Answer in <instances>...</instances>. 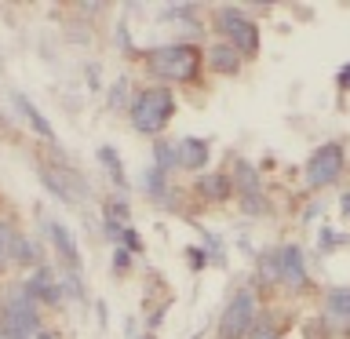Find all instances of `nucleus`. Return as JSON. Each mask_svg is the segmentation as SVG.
Masks as SVG:
<instances>
[{"instance_id":"obj_8","label":"nucleus","mask_w":350,"mask_h":339,"mask_svg":"<svg viewBox=\"0 0 350 339\" xmlns=\"http://www.w3.org/2000/svg\"><path fill=\"white\" fill-rule=\"evenodd\" d=\"M22 284L29 288L33 299H44V303H59V299H62V284L55 281V273H51V270H44V267H37Z\"/></svg>"},{"instance_id":"obj_14","label":"nucleus","mask_w":350,"mask_h":339,"mask_svg":"<svg viewBox=\"0 0 350 339\" xmlns=\"http://www.w3.org/2000/svg\"><path fill=\"white\" fill-rule=\"evenodd\" d=\"M15 103H18V109H22V113L29 117V124L37 128L44 139H51V124H48V120H44V117H40V109L33 106V103H26V95H15Z\"/></svg>"},{"instance_id":"obj_2","label":"nucleus","mask_w":350,"mask_h":339,"mask_svg":"<svg viewBox=\"0 0 350 339\" xmlns=\"http://www.w3.org/2000/svg\"><path fill=\"white\" fill-rule=\"evenodd\" d=\"M146 62L164 81H193L201 70V51L193 44H164V48H153L146 55Z\"/></svg>"},{"instance_id":"obj_22","label":"nucleus","mask_w":350,"mask_h":339,"mask_svg":"<svg viewBox=\"0 0 350 339\" xmlns=\"http://www.w3.org/2000/svg\"><path fill=\"white\" fill-rule=\"evenodd\" d=\"M113 267H128V252H124V248L113 252Z\"/></svg>"},{"instance_id":"obj_6","label":"nucleus","mask_w":350,"mask_h":339,"mask_svg":"<svg viewBox=\"0 0 350 339\" xmlns=\"http://www.w3.org/2000/svg\"><path fill=\"white\" fill-rule=\"evenodd\" d=\"M339 172H343V146H339V142H325V146L314 150L310 161H306V186H314V190L332 186L339 179Z\"/></svg>"},{"instance_id":"obj_12","label":"nucleus","mask_w":350,"mask_h":339,"mask_svg":"<svg viewBox=\"0 0 350 339\" xmlns=\"http://www.w3.org/2000/svg\"><path fill=\"white\" fill-rule=\"evenodd\" d=\"M197 190L215 197V201H223V197H230V179L226 175H204V179H197Z\"/></svg>"},{"instance_id":"obj_21","label":"nucleus","mask_w":350,"mask_h":339,"mask_svg":"<svg viewBox=\"0 0 350 339\" xmlns=\"http://www.w3.org/2000/svg\"><path fill=\"white\" fill-rule=\"evenodd\" d=\"M248 339H278V332L262 325V328H252V336H248Z\"/></svg>"},{"instance_id":"obj_23","label":"nucleus","mask_w":350,"mask_h":339,"mask_svg":"<svg viewBox=\"0 0 350 339\" xmlns=\"http://www.w3.org/2000/svg\"><path fill=\"white\" fill-rule=\"evenodd\" d=\"M339 81H343V84H350V66H347L343 73H339Z\"/></svg>"},{"instance_id":"obj_24","label":"nucleus","mask_w":350,"mask_h":339,"mask_svg":"<svg viewBox=\"0 0 350 339\" xmlns=\"http://www.w3.org/2000/svg\"><path fill=\"white\" fill-rule=\"evenodd\" d=\"M343 208H347V215H350V193L343 197Z\"/></svg>"},{"instance_id":"obj_10","label":"nucleus","mask_w":350,"mask_h":339,"mask_svg":"<svg viewBox=\"0 0 350 339\" xmlns=\"http://www.w3.org/2000/svg\"><path fill=\"white\" fill-rule=\"evenodd\" d=\"M204 161H208V146L201 139H183L179 142V164L183 168H201Z\"/></svg>"},{"instance_id":"obj_1","label":"nucleus","mask_w":350,"mask_h":339,"mask_svg":"<svg viewBox=\"0 0 350 339\" xmlns=\"http://www.w3.org/2000/svg\"><path fill=\"white\" fill-rule=\"evenodd\" d=\"M37 332H40L37 299L29 295L26 284H15L4 295V306H0V336L4 339H29Z\"/></svg>"},{"instance_id":"obj_3","label":"nucleus","mask_w":350,"mask_h":339,"mask_svg":"<svg viewBox=\"0 0 350 339\" xmlns=\"http://www.w3.org/2000/svg\"><path fill=\"white\" fill-rule=\"evenodd\" d=\"M175 113V95L168 87H146V92L135 95V103H131V124L139 131H150V135H157V131L172 120Z\"/></svg>"},{"instance_id":"obj_17","label":"nucleus","mask_w":350,"mask_h":339,"mask_svg":"<svg viewBox=\"0 0 350 339\" xmlns=\"http://www.w3.org/2000/svg\"><path fill=\"white\" fill-rule=\"evenodd\" d=\"M11 252H15L22 262H37V259H40V248L33 245L29 237H15V248H11Z\"/></svg>"},{"instance_id":"obj_13","label":"nucleus","mask_w":350,"mask_h":339,"mask_svg":"<svg viewBox=\"0 0 350 339\" xmlns=\"http://www.w3.org/2000/svg\"><path fill=\"white\" fill-rule=\"evenodd\" d=\"M328 314H336L343 325H350V288L328 292Z\"/></svg>"},{"instance_id":"obj_15","label":"nucleus","mask_w":350,"mask_h":339,"mask_svg":"<svg viewBox=\"0 0 350 339\" xmlns=\"http://www.w3.org/2000/svg\"><path fill=\"white\" fill-rule=\"evenodd\" d=\"M179 164V146H168V142H157V150H153V168L168 172Z\"/></svg>"},{"instance_id":"obj_4","label":"nucleus","mask_w":350,"mask_h":339,"mask_svg":"<svg viewBox=\"0 0 350 339\" xmlns=\"http://www.w3.org/2000/svg\"><path fill=\"white\" fill-rule=\"evenodd\" d=\"M256 328V295L252 292H237L234 299L226 303L223 321H219V336L223 339H245Z\"/></svg>"},{"instance_id":"obj_5","label":"nucleus","mask_w":350,"mask_h":339,"mask_svg":"<svg viewBox=\"0 0 350 339\" xmlns=\"http://www.w3.org/2000/svg\"><path fill=\"white\" fill-rule=\"evenodd\" d=\"M219 29L230 37V48H234L237 55H256L259 51V29H256V22H252L245 11L223 8L219 11Z\"/></svg>"},{"instance_id":"obj_9","label":"nucleus","mask_w":350,"mask_h":339,"mask_svg":"<svg viewBox=\"0 0 350 339\" xmlns=\"http://www.w3.org/2000/svg\"><path fill=\"white\" fill-rule=\"evenodd\" d=\"M208 66L219 73H237L241 70V55L230 48V44H215L212 51H208Z\"/></svg>"},{"instance_id":"obj_16","label":"nucleus","mask_w":350,"mask_h":339,"mask_svg":"<svg viewBox=\"0 0 350 339\" xmlns=\"http://www.w3.org/2000/svg\"><path fill=\"white\" fill-rule=\"evenodd\" d=\"M237 186L245 190V197L259 190V175H256V168H252L248 161H237Z\"/></svg>"},{"instance_id":"obj_25","label":"nucleus","mask_w":350,"mask_h":339,"mask_svg":"<svg viewBox=\"0 0 350 339\" xmlns=\"http://www.w3.org/2000/svg\"><path fill=\"white\" fill-rule=\"evenodd\" d=\"M347 332H350V325H347Z\"/></svg>"},{"instance_id":"obj_11","label":"nucleus","mask_w":350,"mask_h":339,"mask_svg":"<svg viewBox=\"0 0 350 339\" xmlns=\"http://www.w3.org/2000/svg\"><path fill=\"white\" fill-rule=\"evenodd\" d=\"M48 230H51V237H55V248L66 256V262H70V267H77V262H81V252H77L70 230H66L62 223H48Z\"/></svg>"},{"instance_id":"obj_19","label":"nucleus","mask_w":350,"mask_h":339,"mask_svg":"<svg viewBox=\"0 0 350 339\" xmlns=\"http://www.w3.org/2000/svg\"><path fill=\"white\" fill-rule=\"evenodd\" d=\"M11 248H15V234H11V226H8V223H0V267L8 262Z\"/></svg>"},{"instance_id":"obj_7","label":"nucleus","mask_w":350,"mask_h":339,"mask_svg":"<svg viewBox=\"0 0 350 339\" xmlns=\"http://www.w3.org/2000/svg\"><path fill=\"white\" fill-rule=\"evenodd\" d=\"M278 256V281L292 284V288H299V284H306V267H303V252L299 245H284L273 252Z\"/></svg>"},{"instance_id":"obj_20","label":"nucleus","mask_w":350,"mask_h":339,"mask_svg":"<svg viewBox=\"0 0 350 339\" xmlns=\"http://www.w3.org/2000/svg\"><path fill=\"white\" fill-rule=\"evenodd\" d=\"M98 157H103V164H106V168L117 175V182H124V172H120V161H113V150L103 146V150H98Z\"/></svg>"},{"instance_id":"obj_18","label":"nucleus","mask_w":350,"mask_h":339,"mask_svg":"<svg viewBox=\"0 0 350 339\" xmlns=\"http://www.w3.org/2000/svg\"><path fill=\"white\" fill-rule=\"evenodd\" d=\"M142 186H146L150 197H161V193H164V172H161V168H150L146 179H142Z\"/></svg>"}]
</instances>
